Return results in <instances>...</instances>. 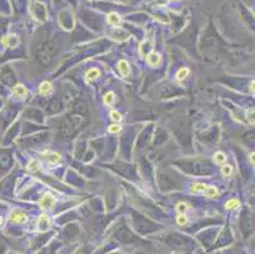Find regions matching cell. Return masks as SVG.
<instances>
[{
  "instance_id": "ffe728a7",
  "label": "cell",
  "mask_w": 255,
  "mask_h": 254,
  "mask_svg": "<svg viewBox=\"0 0 255 254\" xmlns=\"http://www.w3.org/2000/svg\"><path fill=\"white\" fill-rule=\"evenodd\" d=\"M231 173H232V166L231 165H225L223 168H222V174L225 177H228Z\"/></svg>"
},
{
  "instance_id": "7a4b0ae2",
  "label": "cell",
  "mask_w": 255,
  "mask_h": 254,
  "mask_svg": "<svg viewBox=\"0 0 255 254\" xmlns=\"http://www.w3.org/2000/svg\"><path fill=\"white\" fill-rule=\"evenodd\" d=\"M146 61L150 64V65H153V66H157V65H160L161 63V56L159 53H155V52H150L147 56H146Z\"/></svg>"
},
{
  "instance_id": "3957f363",
  "label": "cell",
  "mask_w": 255,
  "mask_h": 254,
  "mask_svg": "<svg viewBox=\"0 0 255 254\" xmlns=\"http://www.w3.org/2000/svg\"><path fill=\"white\" fill-rule=\"evenodd\" d=\"M118 69H119V72L122 74V76H130L131 69H130V65H128L127 61L121 60L119 63H118Z\"/></svg>"
},
{
  "instance_id": "7402d4cb",
  "label": "cell",
  "mask_w": 255,
  "mask_h": 254,
  "mask_svg": "<svg viewBox=\"0 0 255 254\" xmlns=\"http://www.w3.org/2000/svg\"><path fill=\"white\" fill-rule=\"evenodd\" d=\"M121 131V126L119 125H112L111 127H109V132L111 133H117Z\"/></svg>"
},
{
  "instance_id": "44dd1931",
  "label": "cell",
  "mask_w": 255,
  "mask_h": 254,
  "mask_svg": "<svg viewBox=\"0 0 255 254\" xmlns=\"http://www.w3.org/2000/svg\"><path fill=\"white\" fill-rule=\"evenodd\" d=\"M187 208H188V205H187V203H179V205L177 206V210H178L179 214H184V212L187 211Z\"/></svg>"
},
{
  "instance_id": "484cf974",
  "label": "cell",
  "mask_w": 255,
  "mask_h": 254,
  "mask_svg": "<svg viewBox=\"0 0 255 254\" xmlns=\"http://www.w3.org/2000/svg\"><path fill=\"white\" fill-rule=\"evenodd\" d=\"M250 88H251V90L255 93V82H253V83L250 84Z\"/></svg>"
},
{
  "instance_id": "2e32d148",
  "label": "cell",
  "mask_w": 255,
  "mask_h": 254,
  "mask_svg": "<svg viewBox=\"0 0 255 254\" xmlns=\"http://www.w3.org/2000/svg\"><path fill=\"white\" fill-rule=\"evenodd\" d=\"M38 168H39V165H38V162H37V160L32 159L31 162L28 163V169L31 170V172H37V170H38Z\"/></svg>"
},
{
  "instance_id": "9a60e30c",
  "label": "cell",
  "mask_w": 255,
  "mask_h": 254,
  "mask_svg": "<svg viewBox=\"0 0 255 254\" xmlns=\"http://www.w3.org/2000/svg\"><path fill=\"white\" fill-rule=\"evenodd\" d=\"M104 103L107 104V106H112L113 104V102H114V94L112 92H109V93H107V94L104 95Z\"/></svg>"
},
{
  "instance_id": "6da1fadb",
  "label": "cell",
  "mask_w": 255,
  "mask_h": 254,
  "mask_svg": "<svg viewBox=\"0 0 255 254\" xmlns=\"http://www.w3.org/2000/svg\"><path fill=\"white\" fill-rule=\"evenodd\" d=\"M55 202H56V198H55L53 195L45 193L43 196H42L41 201H39V206H41L42 210H50L55 205Z\"/></svg>"
},
{
  "instance_id": "4fadbf2b",
  "label": "cell",
  "mask_w": 255,
  "mask_h": 254,
  "mask_svg": "<svg viewBox=\"0 0 255 254\" xmlns=\"http://www.w3.org/2000/svg\"><path fill=\"white\" fill-rule=\"evenodd\" d=\"M213 160H215V163H217V164H222V163H225V160H226V155H225L223 153L218 151V153L215 154Z\"/></svg>"
},
{
  "instance_id": "5b68a950",
  "label": "cell",
  "mask_w": 255,
  "mask_h": 254,
  "mask_svg": "<svg viewBox=\"0 0 255 254\" xmlns=\"http://www.w3.org/2000/svg\"><path fill=\"white\" fill-rule=\"evenodd\" d=\"M38 227H39V230L42 231H46L50 229V220H48V217L46 215H42L39 220H38Z\"/></svg>"
},
{
  "instance_id": "7c38bea8",
  "label": "cell",
  "mask_w": 255,
  "mask_h": 254,
  "mask_svg": "<svg viewBox=\"0 0 255 254\" xmlns=\"http://www.w3.org/2000/svg\"><path fill=\"white\" fill-rule=\"evenodd\" d=\"M188 74H189V69H188V67H183V69H180V70L177 72V79H178V82H183V80L188 76Z\"/></svg>"
},
{
  "instance_id": "277c9868",
  "label": "cell",
  "mask_w": 255,
  "mask_h": 254,
  "mask_svg": "<svg viewBox=\"0 0 255 254\" xmlns=\"http://www.w3.org/2000/svg\"><path fill=\"white\" fill-rule=\"evenodd\" d=\"M26 220H27V215L23 212H14L10 216V221L14 222V224H22Z\"/></svg>"
},
{
  "instance_id": "d4e9b609",
  "label": "cell",
  "mask_w": 255,
  "mask_h": 254,
  "mask_svg": "<svg viewBox=\"0 0 255 254\" xmlns=\"http://www.w3.org/2000/svg\"><path fill=\"white\" fill-rule=\"evenodd\" d=\"M166 2H172V0H157V3H159V4H165Z\"/></svg>"
},
{
  "instance_id": "603a6c76",
  "label": "cell",
  "mask_w": 255,
  "mask_h": 254,
  "mask_svg": "<svg viewBox=\"0 0 255 254\" xmlns=\"http://www.w3.org/2000/svg\"><path fill=\"white\" fill-rule=\"evenodd\" d=\"M177 221H178V224H179V225H184L185 222H187V217H185V216H184L183 214H180V215L178 216V220H177Z\"/></svg>"
},
{
  "instance_id": "52a82bcc",
  "label": "cell",
  "mask_w": 255,
  "mask_h": 254,
  "mask_svg": "<svg viewBox=\"0 0 255 254\" xmlns=\"http://www.w3.org/2000/svg\"><path fill=\"white\" fill-rule=\"evenodd\" d=\"M108 23L109 24H112V26L114 27H117L118 24L121 23V18L117 13H109L108 14Z\"/></svg>"
},
{
  "instance_id": "8fae6325",
  "label": "cell",
  "mask_w": 255,
  "mask_h": 254,
  "mask_svg": "<svg viewBox=\"0 0 255 254\" xmlns=\"http://www.w3.org/2000/svg\"><path fill=\"white\" fill-rule=\"evenodd\" d=\"M99 75H100V71L98 69H92V70H89L88 74H87V80H88V82H93V80L98 79Z\"/></svg>"
},
{
  "instance_id": "cb8c5ba5",
  "label": "cell",
  "mask_w": 255,
  "mask_h": 254,
  "mask_svg": "<svg viewBox=\"0 0 255 254\" xmlns=\"http://www.w3.org/2000/svg\"><path fill=\"white\" fill-rule=\"evenodd\" d=\"M250 160H251L253 164H255V153H253L251 155H250Z\"/></svg>"
},
{
  "instance_id": "9c48e42d",
  "label": "cell",
  "mask_w": 255,
  "mask_h": 254,
  "mask_svg": "<svg viewBox=\"0 0 255 254\" xmlns=\"http://www.w3.org/2000/svg\"><path fill=\"white\" fill-rule=\"evenodd\" d=\"M206 197H208V198H213L218 195V191L216 187H212V185H207V189L204 191V193H203Z\"/></svg>"
},
{
  "instance_id": "e0dca14e",
  "label": "cell",
  "mask_w": 255,
  "mask_h": 254,
  "mask_svg": "<svg viewBox=\"0 0 255 254\" xmlns=\"http://www.w3.org/2000/svg\"><path fill=\"white\" fill-rule=\"evenodd\" d=\"M109 116H111V120L114 121V122H121V121H122V116H121V113L117 112V111H112Z\"/></svg>"
},
{
  "instance_id": "ac0fdd59",
  "label": "cell",
  "mask_w": 255,
  "mask_h": 254,
  "mask_svg": "<svg viewBox=\"0 0 255 254\" xmlns=\"http://www.w3.org/2000/svg\"><path fill=\"white\" fill-rule=\"evenodd\" d=\"M60 155L57 153H53V154H51L50 155V158H48V162H50V164H56V163H58L60 162Z\"/></svg>"
},
{
  "instance_id": "30bf717a",
  "label": "cell",
  "mask_w": 255,
  "mask_h": 254,
  "mask_svg": "<svg viewBox=\"0 0 255 254\" xmlns=\"http://www.w3.org/2000/svg\"><path fill=\"white\" fill-rule=\"evenodd\" d=\"M52 90V84L48 82H43L39 85V93L41 94H48Z\"/></svg>"
},
{
  "instance_id": "5bb4252c",
  "label": "cell",
  "mask_w": 255,
  "mask_h": 254,
  "mask_svg": "<svg viewBox=\"0 0 255 254\" xmlns=\"http://www.w3.org/2000/svg\"><path fill=\"white\" fill-rule=\"evenodd\" d=\"M240 206V202L239 200H236V198H232V200H230L226 202V208L227 210H232V208H238Z\"/></svg>"
},
{
  "instance_id": "4316f807",
  "label": "cell",
  "mask_w": 255,
  "mask_h": 254,
  "mask_svg": "<svg viewBox=\"0 0 255 254\" xmlns=\"http://www.w3.org/2000/svg\"><path fill=\"white\" fill-rule=\"evenodd\" d=\"M3 224V219H2V216H0V225Z\"/></svg>"
},
{
  "instance_id": "d6986e66",
  "label": "cell",
  "mask_w": 255,
  "mask_h": 254,
  "mask_svg": "<svg viewBox=\"0 0 255 254\" xmlns=\"http://www.w3.org/2000/svg\"><path fill=\"white\" fill-rule=\"evenodd\" d=\"M246 118L249 120V122H250V123H255V109L247 111V113H246Z\"/></svg>"
},
{
  "instance_id": "8992f818",
  "label": "cell",
  "mask_w": 255,
  "mask_h": 254,
  "mask_svg": "<svg viewBox=\"0 0 255 254\" xmlns=\"http://www.w3.org/2000/svg\"><path fill=\"white\" fill-rule=\"evenodd\" d=\"M13 93H14V95H17V97H26L28 90H27V88L23 84H17L14 86V89H13Z\"/></svg>"
},
{
  "instance_id": "ba28073f",
  "label": "cell",
  "mask_w": 255,
  "mask_h": 254,
  "mask_svg": "<svg viewBox=\"0 0 255 254\" xmlns=\"http://www.w3.org/2000/svg\"><path fill=\"white\" fill-rule=\"evenodd\" d=\"M207 189V185L206 184H202V183H196V184H193L192 185V188H190V193H199V192H202V193H204V191Z\"/></svg>"
}]
</instances>
